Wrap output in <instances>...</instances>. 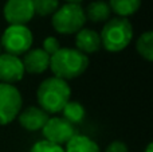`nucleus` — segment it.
<instances>
[{
    "instance_id": "4",
    "label": "nucleus",
    "mask_w": 153,
    "mask_h": 152,
    "mask_svg": "<svg viewBox=\"0 0 153 152\" xmlns=\"http://www.w3.org/2000/svg\"><path fill=\"white\" fill-rule=\"evenodd\" d=\"M86 23L85 11L81 4H66L59 5V8L53 13L51 24L56 32L62 35L76 34L83 28Z\"/></svg>"
},
{
    "instance_id": "24",
    "label": "nucleus",
    "mask_w": 153,
    "mask_h": 152,
    "mask_svg": "<svg viewBox=\"0 0 153 152\" xmlns=\"http://www.w3.org/2000/svg\"><path fill=\"white\" fill-rule=\"evenodd\" d=\"M0 54H1V45H0Z\"/></svg>"
},
{
    "instance_id": "3",
    "label": "nucleus",
    "mask_w": 153,
    "mask_h": 152,
    "mask_svg": "<svg viewBox=\"0 0 153 152\" xmlns=\"http://www.w3.org/2000/svg\"><path fill=\"white\" fill-rule=\"evenodd\" d=\"M101 45L110 53H118L129 46L133 38V26L128 18H111L105 22L100 32Z\"/></svg>"
},
{
    "instance_id": "21",
    "label": "nucleus",
    "mask_w": 153,
    "mask_h": 152,
    "mask_svg": "<svg viewBox=\"0 0 153 152\" xmlns=\"http://www.w3.org/2000/svg\"><path fill=\"white\" fill-rule=\"evenodd\" d=\"M105 152H129L128 150V145L125 143L120 142V140H116V142H111L110 144L106 147Z\"/></svg>"
},
{
    "instance_id": "14",
    "label": "nucleus",
    "mask_w": 153,
    "mask_h": 152,
    "mask_svg": "<svg viewBox=\"0 0 153 152\" xmlns=\"http://www.w3.org/2000/svg\"><path fill=\"white\" fill-rule=\"evenodd\" d=\"M65 152H101L98 144L85 135H74L66 143Z\"/></svg>"
},
{
    "instance_id": "1",
    "label": "nucleus",
    "mask_w": 153,
    "mask_h": 152,
    "mask_svg": "<svg viewBox=\"0 0 153 152\" xmlns=\"http://www.w3.org/2000/svg\"><path fill=\"white\" fill-rule=\"evenodd\" d=\"M89 57L76 48L61 47L50 57V67L54 77L69 81L82 75L89 67Z\"/></svg>"
},
{
    "instance_id": "22",
    "label": "nucleus",
    "mask_w": 153,
    "mask_h": 152,
    "mask_svg": "<svg viewBox=\"0 0 153 152\" xmlns=\"http://www.w3.org/2000/svg\"><path fill=\"white\" fill-rule=\"evenodd\" d=\"M66 3H69V4H81L83 0H65Z\"/></svg>"
},
{
    "instance_id": "17",
    "label": "nucleus",
    "mask_w": 153,
    "mask_h": 152,
    "mask_svg": "<svg viewBox=\"0 0 153 152\" xmlns=\"http://www.w3.org/2000/svg\"><path fill=\"white\" fill-rule=\"evenodd\" d=\"M136 48H137V53L144 59L151 62L153 59V32L152 31L143 32L137 39Z\"/></svg>"
},
{
    "instance_id": "16",
    "label": "nucleus",
    "mask_w": 153,
    "mask_h": 152,
    "mask_svg": "<svg viewBox=\"0 0 153 152\" xmlns=\"http://www.w3.org/2000/svg\"><path fill=\"white\" fill-rule=\"evenodd\" d=\"M62 115H63L65 120H67L73 125H75V124H79L83 121L86 112H85V108L82 104H79L76 101H69L62 109Z\"/></svg>"
},
{
    "instance_id": "6",
    "label": "nucleus",
    "mask_w": 153,
    "mask_h": 152,
    "mask_svg": "<svg viewBox=\"0 0 153 152\" xmlns=\"http://www.w3.org/2000/svg\"><path fill=\"white\" fill-rule=\"evenodd\" d=\"M23 100L15 85L0 82V125L12 123L20 113Z\"/></svg>"
},
{
    "instance_id": "9",
    "label": "nucleus",
    "mask_w": 153,
    "mask_h": 152,
    "mask_svg": "<svg viewBox=\"0 0 153 152\" xmlns=\"http://www.w3.org/2000/svg\"><path fill=\"white\" fill-rule=\"evenodd\" d=\"M24 67L20 57L12 54H0V82L15 85L16 82L23 80Z\"/></svg>"
},
{
    "instance_id": "5",
    "label": "nucleus",
    "mask_w": 153,
    "mask_h": 152,
    "mask_svg": "<svg viewBox=\"0 0 153 152\" xmlns=\"http://www.w3.org/2000/svg\"><path fill=\"white\" fill-rule=\"evenodd\" d=\"M32 40H34L32 32L27 26L10 24L3 32L0 45L7 54L20 57L31 48Z\"/></svg>"
},
{
    "instance_id": "15",
    "label": "nucleus",
    "mask_w": 153,
    "mask_h": 152,
    "mask_svg": "<svg viewBox=\"0 0 153 152\" xmlns=\"http://www.w3.org/2000/svg\"><path fill=\"white\" fill-rule=\"evenodd\" d=\"M110 11L114 12L118 18L132 16L140 10L141 0H109Z\"/></svg>"
},
{
    "instance_id": "2",
    "label": "nucleus",
    "mask_w": 153,
    "mask_h": 152,
    "mask_svg": "<svg viewBox=\"0 0 153 152\" xmlns=\"http://www.w3.org/2000/svg\"><path fill=\"white\" fill-rule=\"evenodd\" d=\"M39 108L46 113H59L70 101L71 89L67 81L56 77H48L40 82L36 90Z\"/></svg>"
},
{
    "instance_id": "7",
    "label": "nucleus",
    "mask_w": 153,
    "mask_h": 152,
    "mask_svg": "<svg viewBox=\"0 0 153 152\" xmlns=\"http://www.w3.org/2000/svg\"><path fill=\"white\" fill-rule=\"evenodd\" d=\"M45 139L50 143L63 145L75 135V128L71 123L65 120L63 117H50L45 127L42 128Z\"/></svg>"
},
{
    "instance_id": "12",
    "label": "nucleus",
    "mask_w": 153,
    "mask_h": 152,
    "mask_svg": "<svg viewBox=\"0 0 153 152\" xmlns=\"http://www.w3.org/2000/svg\"><path fill=\"white\" fill-rule=\"evenodd\" d=\"M102 47L101 45L100 32L91 28H81L75 34V48L83 53L85 55L87 54H94Z\"/></svg>"
},
{
    "instance_id": "10",
    "label": "nucleus",
    "mask_w": 153,
    "mask_h": 152,
    "mask_svg": "<svg viewBox=\"0 0 153 152\" xmlns=\"http://www.w3.org/2000/svg\"><path fill=\"white\" fill-rule=\"evenodd\" d=\"M16 118L24 129L30 132H36L42 131L50 116L39 107H27L24 110H20Z\"/></svg>"
},
{
    "instance_id": "8",
    "label": "nucleus",
    "mask_w": 153,
    "mask_h": 152,
    "mask_svg": "<svg viewBox=\"0 0 153 152\" xmlns=\"http://www.w3.org/2000/svg\"><path fill=\"white\" fill-rule=\"evenodd\" d=\"M3 15L8 24L26 26L35 16L32 0H7L3 8Z\"/></svg>"
},
{
    "instance_id": "20",
    "label": "nucleus",
    "mask_w": 153,
    "mask_h": 152,
    "mask_svg": "<svg viewBox=\"0 0 153 152\" xmlns=\"http://www.w3.org/2000/svg\"><path fill=\"white\" fill-rule=\"evenodd\" d=\"M61 48V43L55 37H47L42 43V50L48 55H53Z\"/></svg>"
},
{
    "instance_id": "19",
    "label": "nucleus",
    "mask_w": 153,
    "mask_h": 152,
    "mask_svg": "<svg viewBox=\"0 0 153 152\" xmlns=\"http://www.w3.org/2000/svg\"><path fill=\"white\" fill-rule=\"evenodd\" d=\"M30 152H65V148H62L58 144L47 142V140H40L32 145Z\"/></svg>"
},
{
    "instance_id": "18",
    "label": "nucleus",
    "mask_w": 153,
    "mask_h": 152,
    "mask_svg": "<svg viewBox=\"0 0 153 152\" xmlns=\"http://www.w3.org/2000/svg\"><path fill=\"white\" fill-rule=\"evenodd\" d=\"M34 11L39 16L53 15L59 8V0H32Z\"/></svg>"
},
{
    "instance_id": "13",
    "label": "nucleus",
    "mask_w": 153,
    "mask_h": 152,
    "mask_svg": "<svg viewBox=\"0 0 153 152\" xmlns=\"http://www.w3.org/2000/svg\"><path fill=\"white\" fill-rule=\"evenodd\" d=\"M86 20H90L93 23H103L110 19V7L103 0H94L89 3L86 8H83Z\"/></svg>"
},
{
    "instance_id": "23",
    "label": "nucleus",
    "mask_w": 153,
    "mask_h": 152,
    "mask_svg": "<svg viewBox=\"0 0 153 152\" xmlns=\"http://www.w3.org/2000/svg\"><path fill=\"white\" fill-rule=\"evenodd\" d=\"M145 152H153V144H152V143H149V144L146 145Z\"/></svg>"
},
{
    "instance_id": "11",
    "label": "nucleus",
    "mask_w": 153,
    "mask_h": 152,
    "mask_svg": "<svg viewBox=\"0 0 153 152\" xmlns=\"http://www.w3.org/2000/svg\"><path fill=\"white\" fill-rule=\"evenodd\" d=\"M24 72L30 74H42L50 67V55L42 48H30L22 58Z\"/></svg>"
}]
</instances>
